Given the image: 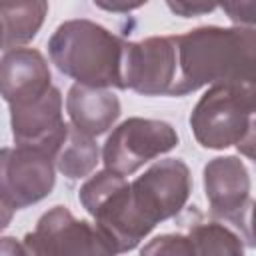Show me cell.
Instances as JSON below:
<instances>
[{
    "label": "cell",
    "mask_w": 256,
    "mask_h": 256,
    "mask_svg": "<svg viewBox=\"0 0 256 256\" xmlns=\"http://www.w3.org/2000/svg\"><path fill=\"white\" fill-rule=\"evenodd\" d=\"M218 6L234 24L256 28V0H218Z\"/></svg>",
    "instance_id": "18"
},
{
    "label": "cell",
    "mask_w": 256,
    "mask_h": 256,
    "mask_svg": "<svg viewBox=\"0 0 256 256\" xmlns=\"http://www.w3.org/2000/svg\"><path fill=\"white\" fill-rule=\"evenodd\" d=\"M10 126L16 144L40 148L54 156L68 130V122L62 118L60 90L50 86L36 98L10 104Z\"/></svg>",
    "instance_id": "10"
},
{
    "label": "cell",
    "mask_w": 256,
    "mask_h": 256,
    "mask_svg": "<svg viewBox=\"0 0 256 256\" xmlns=\"http://www.w3.org/2000/svg\"><path fill=\"white\" fill-rule=\"evenodd\" d=\"M50 80L48 62L38 50L26 46L4 50L0 64V86L8 104L24 102L44 94L52 86Z\"/></svg>",
    "instance_id": "12"
},
{
    "label": "cell",
    "mask_w": 256,
    "mask_h": 256,
    "mask_svg": "<svg viewBox=\"0 0 256 256\" xmlns=\"http://www.w3.org/2000/svg\"><path fill=\"white\" fill-rule=\"evenodd\" d=\"M98 156L100 152H98V144L94 142V136L82 132L70 122L66 136L62 138L54 154V164L66 178L80 180L92 174V170L98 164Z\"/></svg>",
    "instance_id": "15"
},
{
    "label": "cell",
    "mask_w": 256,
    "mask_h": 256,
    "mask_svg": "<svg viewBox=\"0 0 256 256\" xmlns=\"http://www.w3.org/2000/svg\"><path fill=\"white\" fill-rule=\"evenodd\" d=\"M174 38L178 80L172 96H184L204 86L256 84V28L202 26Z\"/></svg>",
    "instance_id": "1"
},
{
    "label": "cell",
    "mask_w": 256,
    "mask_h": 256,
    "mask_svg": "<svg viewBox=\"0 0 256 256\" xmlns=\"http://www.w3.org/2000/svg\"><path fill=\"white\" fill-rule=\"evenodd\" d=\"M124 40L92 20H68L48 40L56 68L80 84L124 90Z\"/></svg>",
    "instance_id": "2"
},
{
    "label": "cell",
    "mask_w": 256,
    "mask_h": 256,
    "mask_svg": "<svg viewBox=\"0 0 256 256\" xmlns=\"http://www.w3.org/2000/svg\"><path fill=\"white\" fill-rule=\"evenodd\" d=\"M142 254H176V256H188L194 254L190 240L186 234H164L156 236L150 244L142 248Z\"/></svg>",
    "instance_id": "17"
},
{
    "label": "cell",
    "mask_w": 256,
    "mask_h": 256,
    "mask_svg": "<svg viewBox=\"0 0 256 256\" xmlns=\"http://www.w3.org/2000/svg\"><path fill=\"white\" fill-rule=\"evenodd\" d=\"M26 254L66 256V254H114L98 226L76 220L64 206H54L38 220L36 228L22 240Z\"/></svg>",
    "instance_id": "9"
},
{
    "label": "cell",
    "mask_w": 256,
    "mask_h": 256,
    "mask_svg": "<svg viewBox=\"0 0 256 256\" xmlns=\"http://www.w3.org/2000/svg\"><path fill=\"white\" fill-rule=\"evenodd\" d=\"M236 148L242 156H246L248 160H252L256 164V116L250 118V124L244 132V136L236 142Z\"/></svg>",
    "instance_id": "20"
},
{
    "label": "cell",
    "mask_w": 256,
    "mask_h": 256,
    "mask_svg": "<svg viewBox=\"0 0 256 256\" xmlns=\"http://www.w3.org/2000/svg\"><path fill=\"white\" fill-rule=\"evenodd\" d=\"M240 90H242V96H244L250 112L256 114V84L254 86H240Z\"/></svg>",
    "instance_id": "22"
},
{
    "label": "cell",
    "mask_w": 256,
    "mask_h": 256,
    "mask_svg": "<svg viewBox=\"0 0 256 256\" xmlns=\"http://www.w3.org/2000/svg\"><path fill=\"white\" fill-rule=\"evenodd\" d=\"M124 88L142 96H172L178 80L174 36H150L124 44Z\"/></svg>",
    "instance_id": "8"
},
{
    "label": "cell",
    "mask_w": 256,
    "mask_h": 256,
    "mask_svg": "<svg viewBox=\"0 0 256 256\" xmlns=\"http://www.w3.org/2000/svg\"><path fill=\"white\" fill-rule=\"evenodd\" d=\"M54 156L46 150L20 146L4 148L0 156V206L2 226L10 214L46 198L56 182Z\"/></svg>",
    "instance_id": "4"
},
{
    "label": "cell",
    "mask_w": 256,
    "mask_h": 256,
    "mask_svg": "<svg viewBox=\"0 0 256 256\" xmlns=\"http://www.w3.org/2000/svg\"><path fill=\"white\" fill-rule=\"evenodd\" d=\"M130 192L136 212L154 228L158 222L176 216L186 206L192 192V176L182 160L166 158L138 176L130 184Z\"/></svg>",
    "instance_id": "7"
},
{
    "label": "cell",
    "mask_w": 256,
    "mask_h": 256,
    "mask_svg": "<svg viewBox=\"0 0 256 256\" xmlns=\"http://www.w3.org/2000/svg\"><path fill=\"white\" fill-rule=\"evenodd\" d=\"M148 0H94V4L106 12H116V14H124V12H132L140 6H144Z\"/></svg>",
    "instance_id": "21"
},
{
    "label": "cell",
    "mask_w": 256,
    "mask_h": 256,
    "mask_svg": "<svg viewBox=\"0 0 256 256\" xmlns=\"http://www.w3.org/2000/svg\"><path fill=\"white\" fill-rule=\"evenodd\" d=\"M178 144L176 130L154 118H128L106 138L102 160L108 170L122 176L134 174L146 162L170 152Z\"/></svg>",
    "instance_id": "6"
},
{
    "label": "cell",
    "mask_w": 256,
    "mask_h": 256,
    "mask_svg": "<svg viewBox=\"0 0 256 256\" xmlns=\"http://www.w3.org/2000/svg\"><path fill=\"white\" fill-rule=\"evenodd\" d=\"M48 0H0L2 48L12 50L28 44L44 24Z\"/></svg>",
    "instance_id": "14"
},
{
    "label": "cell",
    "mask_w": 256,
    "mask_h": 256,
    "mask_svg": "<svg viewBox=\"0 0 256 256\" xmlns=\"http://www.w3.org/2000/svg\"><path fill=\"white\" fill-rule=\"evenodd\" d=\"M166 4L176 16L192 18L212 12L218 6V0H166Z\"/></svg>",
    "instance_id": "19"
},
{
    "label": "cell",
    "mask_w": 256,
    "mask_h": 256,
    "mask_svg": "<svg viewBox=\"0 0 256 256\" xmlns=\"http://www.w3.org/2000/svg\"><path fill=\"white\" fill-rule=\"evenodd\" d=\"M188 240L194 254H242L240 236L218 222H194L188 228Z\"/></svg>",
    "instance_id": "16"
},
{
    "label": "cell",
    "mask_w": 256,
    "mask_h": 256,
    "mask_svg": "<svg viewBox=\"0 0 256 256\" xmlns=\"http://www.w3.org/2000/svg\"><path fill=\"white\" fill-rule=\"evenodd\" d=\"M78 198L114 254L134 250L152 232L134 208L130 184L114 170L96 172L84 182Z\"/></svg>",
    "instance_id": "3"
},
{
    "label": "cell",
    "mask_w": 256,
    "mask_h": 256,
    "mask_svg": "<svg viewBox=\"0 0 256 256\" xmlns=\"http://www.w3.org/2000/svg\"><path fill=\"white\" fill-rule=\"evenodd\" d=\"M252 112L240 86L218 84L210 86L196 102L190 114V128L202 148L224 150L244 136Z\"/></svg>",
    "instance_id": "5"
},
{
    "label": "cell",
    "mask_w": 256,
    "mask_h": 256,
    "mask_svg": "<svg viewBox=\"0 0 256 256\" xmlns=\"http://www.w3.org/2000/svg\"><path fill=\"white\" fill-rule=\"evenodd\" d=\"M70 122L90 136L108 132L120 116V100L112 88L88 86L76 82L66 96Z\"/></svg>",
    "instance_id": "13"
},
{
    "label": "cell",
    "mask_w": 256,
    "mask_h": 256,
    "mask_svg": "<svg viewBox=\"0 0 256 256\" xmlns=\"http://www.w3.org/2000/svg\"><path fill=\"white\" fill-rule=\"evenodd\" d=\"M248 226H250V234H252V240H254V244H256V202H254V204H252V208H250Z\"/></svg>",
    "instance_id": "23"
},
{
    "label": "cell",
    "mask_w": 256,
    "mask_h": 256,
    "mask_svg": "<svg viewBox=\"0 0 256 256\" xmlns=\"http://www.w3.org/2000/svg\"><path fill=\"white\" fill-rule=\"evenodd\" d=\"M204 192L218 218L242 220L250 198V174L236 156H218L204 166Z\"/></svg>",
    "instance_id": "11"
}]
</instances>
